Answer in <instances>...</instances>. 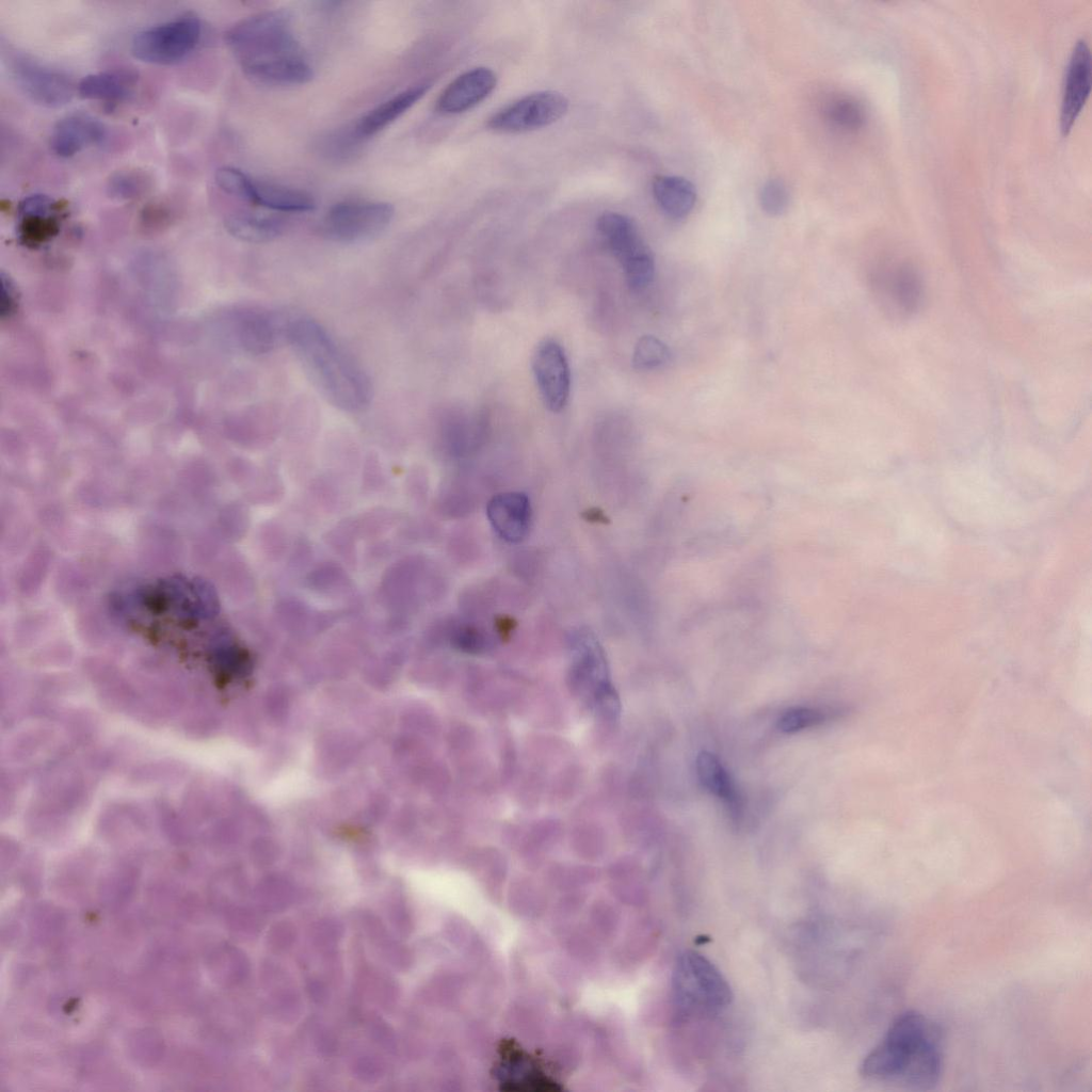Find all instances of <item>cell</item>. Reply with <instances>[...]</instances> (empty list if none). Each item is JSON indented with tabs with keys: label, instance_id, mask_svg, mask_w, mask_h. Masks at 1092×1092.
Returning <instances> with one entry per match:
<instances>
[{
	"label": "cell",
	"instance_id": "6da1fadb",
	"mask_svg": "<svg viewBox=\"0 0 1092 1092\" xmlns=\"http://www.w3.org/2000/svg\"><path fill=\"white\" fill-rule=\"evenodd\" d=\"M943 1073L942 1033L917 1011H905L890 1024L881 1042L865 1057L863 1077L905 1089H934Z\"/></svg>",
	"mask_w": 1092,
	"mask_h": 1092
},
{
	"label": "cell",
	"instance_id": "7a4b0ae2",
	"mask_svg": "<svg viewBox=\"0 0 1092 1092\" xmlns=\"http://www.w3.org/2000/svg\"><path fill=\"white\" fill-rule=\"evenodd\" d=\"M286 339L314 385L334 406L357 413L372 399V384L362 366L319 322H288Z\"/></svg>",
	"mask_w": 1092,
	"mask_h": 1092
},
{
	"label": "cell",
	"instance_id": "3957f363",
	"mask_svg": "<svg viewBox=\"0 0 1092 1092\" xmlns=\"http://www.w3.org/2000/svg\"><path fill=\"white\" fill-rule=\"evenodd\" d=\"M225 42L243 73L302 54L290 16L283 11L263 12L238 21L225 33Z\"/></svg>",
	"mask_w": 1092,
	"mask_h": 1092
},
{
	"label": "cell",
	"instance_id": "277c9868",
	"mask_svg": "<svg viewBox=\"0 0 1092 1092\" xmlns=\"http://www.w3.org/2000/svg\"><path fill=\"white\" fill-rule=\"evenodd\" d=\"M673 994L682 1017L718 1014L733 1000L730 986L721 971L703 954L691 950L677 959Z\"/></svg>",
	"mask_w": 1092,
	"mask_h": 1092
},
{
	"label": "cell",
	"instance_id": "5b68a950",
	"mask_svg": "<svg viewBox=\"0 0 1092 1092\" xmlns=\"http://www.w3.org/2000/svg\"><path fill=\"white\" fill-rule=\"evenodd\" d=\"M596 226L606 247L620 262L629 288L645 289L654 278L655 259L635 221L623 213L605 212Z\"/></svg>",
	"mask_w": 1092,
	"mask_h": 1092
},
{
	"label": "cell",
	"instance_id": "8992f818",
	"mask_svg": "<svg viewBox=\"0 0 1092 1092\" xmlns=\"http://www.w3.org/2000/svg\"><path fill=\"white\" fill-rule=\"evenodd\" d=\"M876 293L892 320L912 319L920 309L925 284L919 267L900 255H892L877 266L873 276Z\"/></svg>",
	"mask_w": 1092,
	"mask_h": 1092
},
{
	"label": "cell",
	"instance_id": "52a82bcc",
	"mask_svg": "<svg viewBox=\"0 0 1092 1092\" xmlns=\"http://www.w3.org/2000/svg\"><path fill=\"white\" fill-rule=\"evenodd\" d=\"M203 26L195 16H182L135 33L130 44L134 58L151 64H173L197 46Z\"/></svg>",
	"mask_w": 1092,
	"mask_h": 1092
},
{
	"label": "cell",
	"instance_id": "ba28073f",
	"mask_svg": "<svg viewBox=\"0 0 1092 1092\" xmlns=\"http://www.w3.org/2000/svg\"><path fill=\"white\" fill-rule=\"evenodd\" d=\"M394 207L382 202H343L325 213L321 231L328 240L354 243L381 235L390 224Z\"/></svg>",
	"mask_w": 1092,
	"mask_h": 1092
},
{
	"label": "cell",
	"instance_id": "9c48e42d",
	"mask_svg": "<svg viewBox=\"0 0 1092 1092\" xmlns=\"http://www.w3.org/2000/svg\"><path fill=\"white\" fill-rule=\"evenodd\" d=\"M9 70L17 87L30 100L46 108L65 106L77 92V84L67 74L27 55H14Z\"/></svg>",
	"mask_w": 1092,
	"mask_h": 1092
},
{
	"label": "cell",
	"instance_id": "30bf717a",
	"mask_svg": "<svg viewBox=\"0 0 1092 1092\" xmlns=\"http://www.w3.org/2000/svg\"><path fill=\"white\" fill-rule=\"evenodd\" d=\"M568 109V99L557 91L529 94L496 112L487 126L499 132L517 133L549 126Z\"/></svg>",
	"mask_w": 1092,
	"mask_h": 1092
},
{
	"label": "cell",
	"instance_id": "8fae6325",
	"mask_svg": "<svg viewBox=\"0 0 1092 1092\" xmlns=\"http://www.w3.org/2000/svg\"><path fill=\"white\" fill-rule=\"evenodd\" d=\"M532 372L545 406L559 413L571 391V371L564 349L553 339L539 343L532 356Z\"/></svg>",
	"mask_w": 1092,
	"mask_h": 1092
},
{
	"label": "cell",
	"instance_id": "7c38bea8",
	"mask_svg": "<svg viewBox=\"0 0 1092 1092\" xmlns=\"http://www.w3.org/2000/svg\"><path fill=\"white\" fill-rule=\"evenodd\" d=\"M1091 90V52L1088 43L1079 39L1070 55L1060 107V130L1067 134L1089 97Z\"/></svg>",
	"mask_w": 1092,
	"mask_h": 1092
},
{
	"label": "cell",
	"instance_id": "4fadbf2b",
	"mask_svg": "<svg viewBox=\"0 0 1092 1092\" xmlns=\"http://www.w3.org/2000/svg\"><path fill=\"white\" fill-rule=\"evenodd\" d=\"M158 596L181 619H208L219 608L213 588L202 579L171 578L159 585Z\"/></svg>",
	"mask_w": 1092,
	"mask_h": 1092
},
{
	"label": "cell",
	"instance_id": "5bb4252c",
	"mask_svg": "<svg viewBox=\"0 0 1092 1092\" xmlns=\"http://www.w3.org/2000/svg\"><path fill=\"white\" fill-rule=\"evenodd\" d=\"M486 515L496 534L508 543H520L529 533L532 510L530 500L524 493L497 494L488 501Z\"/></svg>",
	"mask_w": 1092,
	"mask_h": 1092
},
{
	"label": "cell",
	"instance_id": "9a60e30c",
	"mask_svg": "<svg viewBox=\"0 0 1092 1092\" xmlns=\"http://www.w3.org/2000/svg\"><path fill=\"white\" fill-rule=\"evenodd\" d=\"M107 136L105 125L85 113H73L53 126L49 146L54 155L69 158L81 150L100 144Z\"/></svg>",
	"mask_w": 1092,
	"mask_h": 1092
},
{
	"label": "cell",
	"instance_id": "2e32d148",
	"mask_svg": "<svg viewBox=\"0 0 1092 1092\" xmlns=\"http://www.w3.org/2000/svg\"><path fill=\"white\" fill-rule=\"evenodd\" d=\"M496 84L497 76L491 68H472L460 75L443 91L436 108L443 114L463 113L485 99Z\"/></svg>",
	"mask_w": 1092,
	"mask_h": 1092
},
{
	"label": "cell",
	"instance_id": "e0dca14e",
	"mask_svg": "<svg viewBox=\"0 0 1092 1092\" xmlns=\"http://www.w3.org/2000/svg\"><path fill=\"white\" fill-rule=\"evenodd\" d=\"M60 204L45 194L26 196L18 206L19 231L27 242L48 239L58 230Z\"/></svg>",
	"mask_w": 1092,
	"mask_h": 1092
},
{
	"label": "cell",
	"instance_id": "ac0fdd59",
	"mask_svg": "<svg viewBox=\"0 0 1092 1092\" xmlns=\"http://www.w3.org/2000/svg\"><path fill=\"white\" fill-rule=\"evenodd\" d=\"M138 84V75L130 69H111L90 74L77 84L78 94L87 100L119 102L127 100Z\"/></svg>",
	"mask_w": 1092,
	"mask_h": 1092
},
{
	"label": "cell",
	"instance_id": "d6986e66",
	"mask_svg": "<svg viewBox=\"0 0 1092 1092\" xmlns=\"http://www.w3.org/2000/svg\"><path fill=\"white\" fill-rule=\"evenodd\" d=\"M429 87L428 83L412 86L376 106L353 124L355 132L364 141L374 135L412 108Z\"/></svg>",
	"mask_w": 1092,
	"mask_h": 1092
},
{
	"label": "cell",
	"instance_id": "ffe728a7",
	"mask_svg": "<svg viewBox=\"0 0 1092 1092\" xmlns=\"http://www.w3.org/2000/svg\"><path fill=\"white\" fill-rule=\"evenodd\" d=\"M653 195L662 212L671 219H682L690 213L696 200L694 186L684 177L660 175L655 177Z\"/></svg>",
	"mask_w": 1092,
	"mask_h": 1092
},
{
	"label": "cell",
	"instance_id": "44dd1931",
	"mask_svg": "<svg viewBox=\"0 0 1092 1092\" xmlns=\"http://www.w3.org/2000/svg\"><path fill=\"white\" fill-rule=\"evenodd\" d=\"M244 74L260 83L284 86L305 84L314 77V70L303 54L266 63Z\"/></svg>",
	"mask_w": 1092,
	"mask_h": 1092
},
{
	"label": "cell",
	"instance_id": "7402d4cb",
	"mask_svg": "<svg viewBox=\"0 0 1092 1092\" xmlns=\"http://www.w3.org/2000/svg\"><path fill=\"white\" fill-rule=\"evenodd\" d=\"M254 205L282 212H307L316 203L305 191L256 181Z\"/></svg>",
	"mask_w": 1092,
	"mask_h": 1092
},
{
	"label": "cell",
	"instance_id": "603a6c76",
	"mask_svg": "<svg viewBox=\"0 0 1092 1092\" xmlns=\"http://www.w3.org/2000/svg\"><path fill=\"white\" fill-rule=\"evenodd\" d=\"M696 771L703 786L738 814L740 802L735 785L719 758L707 751L701 752L696 757Z\"/></svg>",
	"mask_w": 1092,
	"mask_h": 1092
},
{
	"label": "cell",
	"instance_id": "cb8c5ba5",
	"mask_svg": "<svg viewBox=\"0 0 1092 1092\" xmlns=\"http://www.w3.org/2000/svg\"><path fill=\"white\" fill-rule=\"evenodd\" d=\"M225 226L232 236L256 243L272 241L279 237L284 229V224L278 218L252 212L230 214L225 221Z\"/></svg>",
	"mask_w": 1092,
	"mask_h": 1092
},
{
	"label": "cell",
	"instance_id": "d4e9b609",
	"mask_svg": "<svg viewBox=\"0 0 1092 1092\" xmlns=\"http://www.w3.org/2000/svg\"><path fill=\"white\" fill-rule=\"evenodd\" d=\"M826 115L835 126L847 131L860 129L866 119L861 102L847 96L834 98L828 105Z\"/></svg>",
	"mask_w": 1092,
	"mask_h": 1092
},
{
	"label": "cell",
	"instance_id": "484cf974",
	"mask_svg": "<svg viewBox=\"0 0 1092 1092\" xmlns=\"http://www.w3.org/2000/svg\"><path fill=\"white\" fill-rule=\"evenodd\" d=\"M669 358L670 350L662 340L644 335L636 343L632 365L638 370H651L664 365Z\"/></svg>",
	"mask_w": 1092,
	"mask_h": 1092
},
{
	"label": "cell",
	"instance_id": "4316f807",
	"mask_svg": "<svg viewBox=\"0 0 1092 1092\" xmlns=\"http://www.w3.org/2000/svg\"><path fill=\"white\" fill-rule=\"evenodd\" d=\"M216 184L226 193L254 204L256 180L232 166H222L215 172Z\"/></svg>",
	"mask_w": 1092,
	"mask_h": 1092
},
{
	"label": "cell",
	"instance_id": "83f0119b",
	"mask_svg": "<svg viewBox=\"0 0 1092 1092\" xmlns=\"http://www.w3.org/2000/svg\"><path fill=\"white\" fill-rule=\"evenodd\" d=\"M364 140L357 135L353 125L328 134L321 146L326 156L346 159L354 154Z\"/></svg>",
	"mask_w": 1092,
	"mask_h": 1092
},
{
	"label": "cell",
	"instance_id": "f1b7e54d",
	"mask_svg": "<svg viewBox=\"0 0 1092 1092\" xmlns=\"http://www.w3.org/2000/svg\"><path fill=\"white\" fill-rule=\"evenodd\" d=\"M146 187L145 177L135 172H118L108 181V192L117 199H130L139 196Z\"/></svg>",
	"mask_w": 1092,
	"mask_h": 1092
},
{
	"label": "cell",
	"instance_id": "f546056e",
	"mask_svg": "<svg viewBox=\"0 0 1092 1092\" xmlns=\"http://www.w3.org/2000/svg\"><path fill=\"white\" fill-rule=\"evenodd\" d=\"M824 714L814 708L794 707L785 711L777 721V727L783 733H796L804 728L821 723Z\"/></svg>",
	"mask_w": 1092,
	"mask_h": 1092
},
{
	"label": "cell",
	"instance_id": "4dcf8cb0",
	"mask_svg": "<svg viewBox=\"0 0 1092 1092\" xmlns=\"http://www.w3.org/2000/svg\"><path fill=\"white\" fill-rule=\"evenodd\" d=\"M759 203L765 212L770 215H780L788 207L789 192L786 184L780 179L766 181L759 192Z\"/></svg>",
	"mask_w": 1092,
	"mask_h": 1092
},
{
	"label": "cell",
	"instance_id": "1f68e13d",
	"mask_svg": "<svg viewBox=\"0 0 1092 1092\" xmlns=\"http://www.w3.org/2000/svg\"><path fill=\"white\" fill-rule=\"evenodd\" d=\"M457 642L465 648L478 651L484 644V636L481 630L472 625H463L456 630Z\"/></svg>",
	"mask_w": 1092,
	"mask_h": 1092
},
{
	"label": "cell",
	"instance_id": "d6a6232c",
	"mask_svg": "<svg viewBox=\"0 0 1092 1092\" xmlns=\"http://www.w3.org/2000/svg\"><path fill=\"white\" fill-rule=\"evenodd\" d=\"M494 625L497 632L503 638L509 637L510 633L515 629L516 621L509 615H498L495 619Z\"/></svg>",
	"mask_w": 1092,
	"mask_h": 1092
},
{
	"label": "cell",
	"instance_id": "836d02e7",
	"mask_svg": "<svg viewBox=\"0 0 1092 1092\" xmlns=\"http://www.w3.org/2000/svg\"><path fill=\"white\" fill-rule=\"evenodd\" d=\"M583 519L590 523L608 524L610 520L606 514L597 508H591L582 513Z\"/></svg>",
	"mask_w": 1092,
	"mask_h": 1092
}]
</instances>
